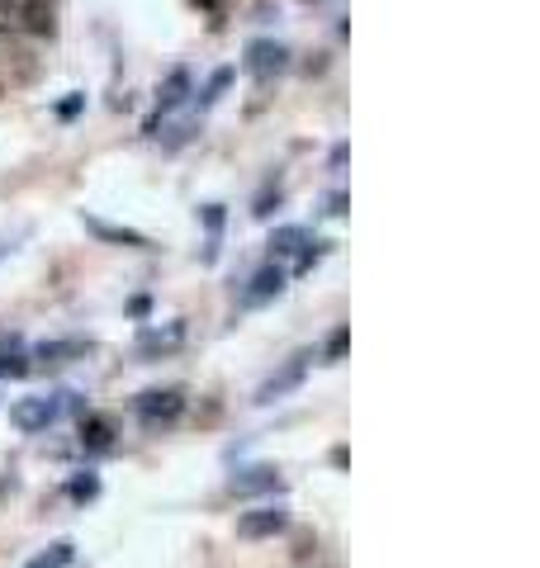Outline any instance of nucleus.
<instances>
[{
    "instance_id": "nucleus-1",
    "label": "nucleus",
    "mask_w": 540,
    "mask_h": 568,
    "mask_svg": "<svg viewBox=\"0 0 540 568\" xmlns=\"http://www.w3.org/2000/svg\"><path fill=\"white\" fill-rule=\"evenodd\" d=\"M133 412H138V422L143 431H166V426H176L185 417V389H147L133 398Z\"/></svg>"
},
{
    "instance_id": "nucleus-2",
    "label": "nucleus",
    "mask_w": 540,
    "mask_h": 568,
    "mask_svg": "<svg viewBox=\"0 0 540 568\" xmlns=\"http://www.w3.org/2000/svg\"><path fill=\"white\" fill-rule=\"evenodd\" d=\"M308 360H313V351H294V355H289L285 365H280V370H275L266 384L256 389V403L266 408V403H275V398H285V393L299 389V384H304V374H308Z\"/></svg>"
},
{
    "instance_id": "nucleus-3",
    "label": "nucleus",
    "mask_w": 540,
    "mask_h": 568,
    "mask_svg": "<svg viewBox=\"0 0 540 568\" xmlns=\"http://www.w3.org/2000/svg\"><path fill=\"white\" fill-rule=\"evenodd\" d=\"M242 67L252 71L256 81H270V76H280L289 67V48L285 43H275V38H252L247 43V57H242Z\"/></svg>"
},
{
    "instance_id": "nucleus-4",
    "label": "nucleus",
    "mask_w": 540,
    "mask_h": 568,
    "mask_svg": "<svg viewBox=\"0 0 540 568\" xmlns=\"http://www.w3.org/2000/svg\"><path fill=\"white\" fill-rule=\"evenodd\" d=\"M180 341H185V322H152L138 332V360H162V355L180 351Z\"/></svg>"
},
{
    "instance_id": "nucleus-5",
    "label": "nucleus",
    "mask_w": 540,
    "mask_h": 568,
    "mask_svg": "<svg viewBox=\"0 0 540 568\" xmlns=\"http://www.w3.org/2000/svg\"><path fill=\"white\" fill-rule=\"evenodd\" d=\"M285 479H280V469L275 464H252V469H237L233 483H228V493L233 497H256V493H280Z\"/></svg>"
},
{
    "instance_id": "nucleus-6",
    "label": "nucleus",
    "mask_w": 540,
    "mask_h": 568,
    "mask_svg": "<svg viewBox=\"0 0 540 568\" xmlns=\"http://www.w3.org/2000/svg\"><path fill=\"white\" fill-rule=\"evenodd\" d=\"M289 526L285 507H252V512L237 516V535L242 540H266V535H280Z\"/></svg>"
},
{
    "instance_id": "nucleus-7",
    "label": "nucleus",
    "mask_w": 540,
    "mask_h": 568,
    "mask_svg": "<svg viewBox=\"0 0 540 568\" xmlns=\"http://www.w3.org/2000/svg\"><path fill=\"white\" fill-rule=\"evenodd\" d=\"M62 412H57V398H19L15 408H10V422L19 431H48Z\"/></svg>"
},
{
    "instance_id": "nucleus-8",
    "label": "nucleus",
    "mask_w": 540,
    "mask_h": 568,
    "mask_svg": "<svg viewBox=\"0 0 540 568\" xmlns=\"http://www.w3.org/2000/svg\"><path fill=\"white\" fill-rule=\"evenodd\" d=\"M280 294H285V270L270 261V266H261L252 280H247V289H242V308H261V303L280 299Z\"/></svg>"
},
{
    "instance_id": "nucleus-9",
    "label": "nucleus",
    "mask_w": 540,
    "mask_h": 568,
    "mask_svg": "<svg viewBox=\"0 0 540 568\" xmlns=\"http://www.w3.org/2000/svg\"><path fill=\"white\" fill-rule=\"evenodd\" d=\"M185 95H190V67H176V71H171V76L162 81V95H157V114L147 119L143 133H157L166 114H171L176 105H185Z\"/></svg>"
},
{
    "instance_id": "nucleus-10",
    "label": "nucleus",
    "mask_w": 540,
    "mask_h": 568,
    "mask_svg": "<svg viewBox=\"0 0 540 568\" xmlns=\"http://www.w3.org/2000/svg\"><path fill=\"white\" fill-rule=\"evenodd\" d=\"M114 436H119V417H109V412H86V417H81V445H86L90 455L109 450Z\"/></svg>"
},
{
    "instance_id": "nucleus-11",
    "label": "nucleus",
    "mask_w": 540,
    "mask_h": 568,
    "mask_svg": "<svg viewBox=\"0 0 540 568\" xmlns=\"http://www.w3.org/2000/svg\"><path fill=\"white\" fill-rule=\"evenodd\" d=\"M90 351H95V346H90V341H81V337L38 341V346H34V360H43V365H72V360H86Z\"/></svg>"
},
{
    "instance_id": "nucleus-12",
    "label": "nucleus",
    "mask_w": 540,
    "mask_h": 568,
    "mask_svg": "<svg viewBox=\"0 0 540 568\" xmlns=\"http://www.w3.org/2000/svg\"><path fill=\"white\" fill-rule=\"evenodd\" d=\"M81 223H86V232H95L100 242H114V247H152V242H147V232H138V228H114V223L95 218V213H81Z\"/></svg>"
},
{
    "instance_id": "nucleus-13",
    "label": "nucleus",
    "mask_w": 540,
    "mask_h": 568,
    "mask_svg": "<svg viewBox=\"0 0 540 568\" xmlns=\"http://www.w3.org/2000/svg\"><path fill=\"white\" fill-rule=\"evenodd\" d=\"M308 242V228H299V223H285V228L270 232V256H299Z\"/></svg>"
},
{
    "instance_id": "nucleus-14",
    "label": "nucleus",
    "mask_w": 540,
    "mask_h": 568,
    "mask_svg": "<svg viewBox=\"0 0 540 568\" xmlns=\"http://www.w3.org/2000/svg\"><path fill=\"white\" fill-rule=\"evenodd\" d=\"M72 559H76V545H67V540H57L53 550H43L38 559H29L24 568H72Z\"/></svg>"
},
{
    "instance_id": "nucleus-15",
    "label": "nucleus",
    "mask_w": 540,
    "mask_h": 568,
    "mask_svg": "<svg viewBox=\"0 0 540 568\" xmlns=\"http://www.w3.org/2000/svg\"><path fill=\"white\" fill-rule=\"evenodd\" d=\"M233 86V67H218L214 76H209V86L199 90V109H209V105H218V95H223V90Z\"/></svg>"
},
{
    "instance_id": "nucleus-16",
    "label": "nucleus",
    "mask_w": 540,
    "mask_h": 568,
    "mask_svg": "<svg viewBox=\"0 0 540 568\" xmlns=\"http://www.w3.org/2000/svg\"><path fill=\"white\" fill-rule=\"evenodd\" d=\"M29 370H34V365H29V355L19 351V346H5V351H0V374H5V379H24Z\"/></svg>"
},
{
    "instance_id": "nucleus-17",
    "label": "nucleus",
    "mask_w": 540,
    "mask_h": 568,
    "mask_svg": "<svg viewBox=\"0 0 540 568\" xmlns=\"http://www.w3.org/2000/svg\"><path fill=\"white\" fill-rule=\"evenodd\" d=\"M346 346H351V327H332V337H327V346H323V365H337L346 355Z\"/></svg>"
},
{
    "instance_id": "nucleus-18",
    "label": "nucleus",
    "mask_w": 540,
    "mask_h": 568,
    "mask_svg": "<svg viewBox=\"0 0 540 568\" xmlns=\"http://www.w3.org/2000/svg\"><path fill=\"white\" fill-rule=\"evenodd\" d=\"M323 256H327V242H318V237H308L304 251H299V261H294V275H308V270L318 266Z\"/></svg>"
},
{
    "instance_id": "nucleus-19",
    "label": "nucleus",
    "mask_w": 540,
    "mask_h": 568,
    "mask_svg": "<svg viewBox=\"0 0 540 568\" xmlns=\"http://www.w3.org/2000/svg\"><path fill=\"white\" fill-rule=\"evenodd\" d=\"M95 493H100V479H95V474H76V479L67 483V497H72V502H90Z\"/></svg>"
},
{
    "instance_id": "nucleus-20",
    "label": "nucleus",
    "mask_w": 540,
    "mask_h": 568,
    "mask_svg": "<svg viewBox=\"0 0 540 568\" xmlns=\"http://www.w3.org/2000/svg\"><path fill=\"white\" fill-rule=\"evenodd\" d=\"M275 204H280V185H275V180H270L266 190H261V195H256L252 213H256V218H270V209H275Z\"/></svg>"
},
{
    "instance_id": "nucleus-21",
    "label": "nucleus",
    "mask_w": 540,
    "mask_h": 568,
    "mask_svg": "<svg viewBox=\"0 0 540 568\" xmlns=\"http://www.w3.org/2000/svg\"><path fill=\"white\" fill-rule=\"evenodd\" d=\"M323 213H327V218H342V213H346V195H342V190H332V195L323 199Z\"/></svg>"
},
{
    "instance_id": "nucleus-22",
    "label": "nucleus",
    "mask_w": 540,
    "mask_h": 568,
    "mask_svg": "<svg viewBox=\"0 0 540 568\" xmlns=\"http://www.w3.org/2000/svg\"><path fill=\"white\" fill-rule=\"evenodd\" d=\"M81 105H86V95H67V100L57 105V114H62V119H76V114H81Z\"/></svg>"
}]
</instances>
